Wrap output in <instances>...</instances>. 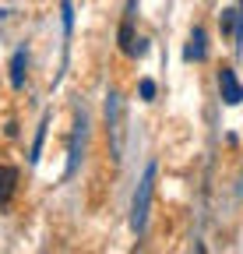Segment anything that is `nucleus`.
Instances as JSON below:
<instances>
[{
  "instance_id": "nucleus-1",
  "label": "nucleus",
  "mask_w": 243,
  "mask_h": 254,
  "mask_svg": "<svg viewBox=\"0 0 243 254\" xmlns=\"http://www.w3.org/2000/svg\"><path fill=\"white\" fill-rule=\"evenodd\" d=\"M151 190H155V163H148V170H145V177H141V184L134 190V205H131V226H134V233H145Z\"/></svg>"
},
{
  "instance_id": "nucleus-5",
  "label": "nucleus",
  "mask_w": 243,
  "mask_h": 254,
  "mask_svg": "<svg viewBox=\"0 0 243 254\" xmlns=\"http://www.w3.org/2000/svg\"><path fill=\"white\" fill-rule=\"evenodd\" d=\"M204 53H208V50H204V32H201V28H194V32H191V39H187L184 57L194 64V60H204Z\"/></svg>"
},
{
  "instance_id": "nucleus-7",
  "label": "nucleus",
  "mask_w": 243,
  "mask_h": 254,
  "mask_svg": "<svg viewBox=\"0 0 243 254\" xmlns=\"http://www.w3.org/2000/svg\"><path fill=\"white\" fill-rule=\"evenodd\" d=\"M25 67H28V57H25V50H18L14 60H11V85H14V88L25 85Z\"/></svg>"
},
{
  "instance_id": "nucleus-6",
  "label": "nucleus",
  "mask_w": 243,
  "mask_h": 254,
  "mask_svg": "<svg viewBox=\"0 0 243 254\" xmlns=\"http://www.w3.org/2000/svg\"><path fill=\"white\" fill-rule=\"evenodd\" d=\"M240 18H243V14H240L236 7H229V11H222V14H219V28H222V32H233V36H236V43L243 39V28H240Z\"/></svg>"
},
{
  "instance_id": "nucleus-2",
  "label": "nucleus",
  "mask_w": 243,
  "mask_h": 254,
  "mask_svg": "<svg viewBox=\"0 0 243 254\" xmlns=\"http://www.w3.org/2000/svg\"><path fill=\"white\" fill-rule=\"evenodd\" d=\"M134 7H138V0H131V4H127L124 25H120V50L131 53V57H138V43H141V39H134Z\"/></svg>"
},
{
  "instance_id": "nucleus-4",
  "label": "nucleus",
  "mask_w": 243,
  "mask_h": 254,
  "mask_svg": "<svg viewBox=\"0 0 243 254\" xmlns=\"http://www.w3.org/2000/svg\"><path fill=\"white\" fill-rule=\"evenodd\" d=\"M14 184H18V170H11V166H0V205L14 198Z\"/></svg>"
},
{
  "instance_id": "nucleus-9",
  "label": "nucleus",
  "mask_w": 243,
  "mask_h": 254,
  "mask_svg": "<svg viewBox=\"0 0 243 254\" xmlns=\"http://www.w3.org/2000/svg\"><path fill=\"white\" fill-rule=\"evenodd\" d=\"M71 21H74V18H71V0H64V28H67V32H71Z\"/></svg>"
},
{
  "instance_id": "nucleus-3",
  "label": "nucleus",
  "mask_w": 243,
  "mask_h": 254,
  "mask_svg": "<svg viewBox=\"0 0 243 254\" xmlns=\"http://www.w3.org/2000/svg\"><path fill=\"white\" fill-rule=\"evenodd\" d=\"M219 88H222V99H226L229 106L243 103V85L236 81V74H233L229 67H222V71H219Z\"/></svg>"
},
{
  "instance_id": "nucleus-8",
  "label": "nucleus",
  "mask_w": 243,
  "mask_h": 254,
  "mask_svg": "<svg viewBox=\"0 0 243 254\" xmlns=\"http://www.w3.org/2000/svg\"><path fill=\"white\" fill-rule=\"evenodd\" d=\"M141 99H155V81H141Z\"/></svg>"
}]
</instances>
